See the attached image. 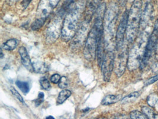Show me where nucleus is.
Returning <instances> with one entry per match:
<instances>
[{
	"label": "nucleus",
	"mask_w": 158,
	"mask_h": 119,
	"mask_svg": "<svg viewBox=\"0 0 158 119\" xmlns=\"http://www.w3.org/2000/svg\"><path fill=\"white\" fill-rule=\"evenodd\" d=\"M85 8L84 0L75 3L65 16L63 21L61 37L65 42H69L76 35L79 28V21Z\"/></svg>",
	"instance_id": "obj_1"
},
{
	"label": "nucleus",
	"mask_w": 158,
	"mask_h": 119,
	"mask_svg": "<svg viewBox=\"0 0 158 119\" xmlns=\"http://www.w3.org/2000/svg\"><path fill=\"white\" fill-rule=\"evenodd\" d=\"M142 0H135L128 14L126 30V39L127 42H134L137 37L140 26L142 16Z\"/></svg>",
	"instance_id": "obj_2"
},
{
	"label": "nucleus",
	"mask_w": 158,
	"mask_h": 119,
	"mask_svg": "<svg viewBox=\"0 0 158 119\" xmlns=\"http://www.w3.org/2000/svg\"><path fill=\"white\" fill-rule=\"evenodd\" d=\"M149 35L150 34L145 29L142 31L140 35L137 37L136 42L129 51L127 64L129 70H136L141 65Z\"/></svg>",
	"instance_id": "obj_3"
},
{
	"label": "nucleus",
	"mask_w": 158,
	"mask_h": 119,
	"mask_svg": "<svg viewBox=\"0 0 158 119\" xmlns=\"http://www.w3.org/2000/svg\"><path fill=\"white\" fill-rule=\"evenodd\" d=\"M60 0H40L36 11V19L31 25L34 31L42 28L45 21L53 10L57 6Z\"/></svg>",
	"instance_id": "obj_4"
},
{
	"label": "nucleus",
	"mask_w": 158,
	"mask_h": 119,
	"mask_svg": "<svg viewBox=\"0 0 158 119\" xmlns=\"http://www.w3.org/2000/svg\"><path fill=\"white\" fill-rule=\"evenodd\" d=\"M129 51L127 46L124 44L122 47L116 49V53L114 56V70L116 76L118 77L122 76L125 72L128 64Z\"/></svg>",
	"instance_id": "obj_5"
},
{
	"label": "nucleus",
	"mask_w": 158,
	"mask_h": 119,
	"mask_svg": "<svg viewBox=\"0 0 158 119\" xmlns=\"http://www.w3.org/2000/svg\"><path fill=\"white\" fill-rule=\"evenodd\" d=\"M98 35V31L94 26L87 35L84 50V55L88 61H93L97 57Z\"/></svg>",
	"instance_id": "obj_6"
},
{
	"label": "nucleus",
	"mask_w": 158,
	"mask_h": 119,
	"mask_svg": "<svg viewBox=\"0 0 158 119\" xmlns=\"http://www.w3.org/2000/svg\"><path fill=\"white\" fill-rule=\"evenodd\" d=\"M158 42V19L156 22L153 30L152 32L146 46L143 57L141 63L140 67L143 69L145 67L151 59L153 53L156 51Z\"/></svg>",
	"instance_id": "obj_7"
},
{
	"label": "nucleus",
	"mask_w": 158,
	"mask_h": 119,
	"mask_svg": "<svg viewBox=\"0 0 158 119\" xmlns=\"http://www.w3.org/2000/svg\"><path fill=\"white\" fill-rule=\"evenodd\" d=\"M62 13V12H61ZM59 13L50 22L46 32V38L48 42H54L61 35L62 28V13Z\"/></svg>",
	"instance_id": "obj_8"
},
{
	"label": "nucleus",
	"mask_w": 158,
	"mask_h": 119,
	"mask_svg": "<svg viewBox=\"0 0 158 119\" xmlns=\"http://www.w3.org/2000/svg\"><path fill=\"white\" fill-rule=\"evenodd\" d=\"M114 56L115 53L113 50L110 49H106L101 67L104 80L106 82L109 81L113 70H114Z\"/></svg>",
	"instance_id": "obj_9"
},
{
	"label": "nucleus",
	"mask_w": 158,
	"mask_h": 119,
	"mask_svg": "<svg viewBox=\"0 0 158 119\" xmlns=\"http://www.w3.org/2000/svg\"><path fill=\"white\" fill-rule=\"evenodd\" d=\"M128 14L127 11L123 15L122 18L119 24V26L117 28L116 36H115V49L122 47L125 44L124 42V35L126 34L127 20H128Z\"/></svg>",
	"instance_id": "obj_10"
},
{
	"label": "nucleus",
	"mask_w": 158,
	"mask_h": 119,
	"mask_svg": "<svg viewBox=\"0 0 158 119\" xmlns=\"http://www.w3.org/2000/svg\"><path fill=\"white\" fill-rule=\"evenodd\" d=\"M101 1L102 0H88L85 9V21L86 22L89 23L91 21L93 17L94 14L96 13L97 9L100 7Z\"/></svg>",
	"instance_id": "obj_11"
},
{
	"label": "nucleus",
	"mask_w": 158,
	"mask_h": 119,
	"mask_svg": "<svg viewBox=\"0 0 158 119\" xmlns=\"http://www.w3.org/2000/svg\"><path fill=\"white\" fill-rule=\"evenodd\" d=\"M153 13V7L151 3H148L144 7V10L142 13L141 21L140 27L142 28V31L148 27V25L151 20Z\"/></svg>",
	"instance_id": "obj_12"
},
{
	"label": "nucleus",
	"mask_w": 158,
	"mask_h": 119,
	"mask_svg": "<svg viewBox=\"0 0 158 119\" xmlns=\"http://www.w3.org/2000/svg\"><path fill=\"white\" fill-rule=\"evenodd\" d=\"M19 53L22 58L23 65L26 67L27 70H29V71L30 72L34 71L33 63L30 60L27 49L23 46L20 47L19 50Z\"/></svg>",
	"instance_id": "obj_13"
},
{
	"label": "nucleus",
	"mask_w": 158,
	"mask_h": 119,
	"mask_svg": "<svg viewBox=\"0 0 158 119\" xmlns=\"http://www.w3.org/2000/svg\"><path fill=\"white\" fill-rule=\"evenodd\" d=\"M122 98V95H107L101 101V105H113L118 102Z\"/></svg>",
	"instance_id": "obj_14"
},
{
	"label": "nucleus",
	"mask_w": 158,
	"mask_h": 119,
	"mask_svg": "<svg viewBox=\"0 0 158 119\" xmlns=\"http://www.w3.org/2000/svg\"><path fill=\"white\" fill-rule=\"evenodd\" d=\"M71 91L69 90L64 89L63 90H62L59 93L58 96V99L56 101L57 105H59L64 103L65 101L71 96Z\"/></svg>",
	"instance_id": "obj_15"
},
{
	"label": "nucleus",
	"mask_w": 158,
	"mask_h": 119,
	"mask_svg": "<svg viewBox=\"0 0 158 119\" xmlns=\"http://www.w3.org/2000/svg\"><path fill=\"white\" fill-rule=\"evenodd\" d=\"M140 97V93L137 91H135L130 93L127 96H125L122 100L123 104H128L135 101Z\"/></svg>",
	"instance_id": "obj_16"
},
{
	"label": "nucleus",
	"mask_w": 158,
	"mask_h": 119,
	"mask_svg": "<svg viewBox=\"0 0 158 119\" xmlns=\"http://www.w3.org/2000/svg\"><path fill=\"white\" fill-rule=\"evenodd\" d=\"M34 71L38 73H44L48 70V67L45 63L37 61L33 63Z\"/></svg>",
	"instance_id": "obj_17"
},
{
	"label": "nucleus",
	"mask_w": 158,
	"mask_h": 119,
	"mask_svg": "<svg viewBox=\"0 0 158 119\" xmlns=\"http://www.w3.org/2000/svg\"><path fill=\"white\" fill-rule=\"evenodd\" d=\"M18 43V40L16 39H10L3 44L2 49L6 51H12L17 47Z\"/></svg>",
	"instance_id": "obj_18"
},
{
	"label": "nucleus",
	"mask_w": 158,
	"mask_h": 119,
	"mask_svg": "<svg viewBox=\"0 0 158 119\" xmlns=\"http://www.w3.org/2000/svg\"><path fill=\"white\" fill-rule=\"evenodd\" d=\"M142 111L149 119H158V114L149 107H143Z\"/></svg>",
	"instance_id": "obj_19"
},
{
	"label": "nucleus",
	"mask_w": 158,
	"mask_h": 119,
	"mask_svg": "<svg viewBox=\"0 0 158 119\" xmlns=\"http://www.w3.org/2000/svg\"><path fill=\"white\" fill-rule=\"evenodd\" d=\"M15 84L24 94H26L30 91V85L28 82L18 80L15 82Z\"/></svg>",
	"instance_id": "obj_20"
},
{
	"label": "nucleus",
	"mask_w": 158,
	"mask_h": 119,
	"mask_svg": "<svg viewBox=\"0 0 158 119\" xmlns=\"http://www.w3.org/2000/svg\"><path fill=\"white\" fill-rule=\"evenodd\" d=\"M130 117L131 119H149L143 113L135 110L130 113Z\"/></svg>",
	"instance_id": "obj_21"
},
{
	"label": "nucleus",
	"mask_w": 158,
	"mask_h": 119,
	"mask_svg": "<svg viewBox=\"0 0 158 119\" xmlns=\"http://www.w3.org/2000/svg\"><path fill=\"white\" fill-rule=\"evenodd\" d=\"M158 101V94L155 93H152L150 94L147 99L148 104L150 105L151 107H153L156 104Z\"/></svg>",
	"instance_id": "obj_22"
},
{
	"label": "nucleus",
	"mask_w": 158,
	"mask_h": 119,
	"mask_svg": "<svg viewBox=\"0 0 158 119\" xmlns=\"http://www.w3.org/2000/svg\"><path fill=\"white\" fill-rule=\"evenodd\" d=\"M40 84L41 85L42 87L45 90H49L51 88L50 81L46 77H42L40 79Z\"/></svg>",
	"instance_id": "obj_23"
},
{
	"label": "nucleus",
	"mask_w": 158,
	"mask_h": 119,
	"mask_svg": "<svg viewBox=\"0 0 158 119\" xmlns=\"http://www.w3.org/2000/svg\"><path fill=\"white\" fill-rule=\"evenodd\" d=\"M10 91L12 93V94L15 96V97L16 98H17L20 102L22 103H24V101L23 100V98L22 97V96L19 94V93L17 91V90L14 88L13 87H10Z\"/></svg>",
	"instance_id": "obj_24"
},
{
	"label": "nucleus",
	"mask_w": 158,
	"mask_h": 119,
	"mask_svg": "<svg viewBox=\"0 0 158 119\" xmlns=\"http://www.w3.org/2000/svg\"><path fill=\"white\" fill-rule=\"evenodd\" d=\"M58 85L62 89H66L68 85V82L67 78L65 77H61V79H60V81L58 84Z\"/></svg>",
	"instance_id": "obj_25"
},
{
	"label": "nucleus",
	"mask_w": 158,
	"mask_h": 119,
	"mask_svg": "<svg viewBox=\"0 0 158 119\" xmlns=\"http://www.w3.org/2000/svg\"><path fill=\"white\" fill-rule=\"evenodd\" d=\"M44 94L42 92H40L38 94V97L36 98L35 101V103L36 107H38L39 105H40L42 103H43V100H44Z\"/></svg>",
	"instance_id": "obj_26"
},
{
	"label": "nucleus",
	"mask_w": 158,
	"mask_h": 119,
	"mask_svg": "<svg viewBox=\"0 0 158 119\" xmlns=\"http://www.w3.org/2000/svg\"><path fill=\"white\" fill-rule=\"evenodd\" d=\"M61 79V76L58 74H54L50 77V81L53 84H59Z\"/></svg>",
	"instance_id": "obj_27"
},
{
	"label": "nucleus",
	"mask_w": 158,
	"mask_h": 119,
	"mask_svg": "<svg viewBox=\"0 0 158 119\" xmlns=\"http://www.w3.org/2000/svg\"><path fill=\"white\" fill-rule=\"evenodd\" d=\"M157 80H158V74L153 76V77H151L149 80H147V81L145 82V85H149L151 84L154 83L155 82H156Z\"/></svg>",
	"instance_id": "obj_28"
},
{
	"label": "nucleus",
	"mask_w": 158,
	"mask_h": 119,
	"mask_svg": "<svg viewBox=\"0 0 158 119\" xmlns=\"http://www.w3.org/2000/svg\"><path fill=\"white\" fill-rule=\"evenodd\" d=\"M74 1L75 0H66L64 2V8L66 9V8H68L74 2Z\"/></svg>",
	"instance_id": "obj_29"
},
{
	"label": "nucleus",
	"mask_w": 158,
	"mask_h": 119,
	"mask_svg": "<svg viewBox=\"0 0 158 119\" xmlns=\"http://www.w3.org/2000/svg\"><path fill=\"white\" fill-rule=\"evenodd\" d=\"M31 1L32 0H23L22 2V6L24 8H26Z\"/></svg>",
	"instance_id": "obj_30"
},
{
	"label": "nucleus",
	"mask_w": 158,
	"mask_h": 119,
	"mask_svg": "<svg viewBox=\"0 0 158 119\" xmlns=\"http://www.w3.org/2000/svg\"><path fill=\"white\" fill-rule=\"evenodd\" d=\"M9 4H14L15 2H17L18 0H7Z\"/></svg>",
	"instance_id": "obj_31"
},
{
	"label": "nucleus",
	"mask_w": 158,
	"mask_h": 119,
	"mask_svg": "<svg viewBox=\"0 0 158 119\" xmlns=\"http://www.w3.org/2000/svg\"><path fill=\"white\" fill-rule=\"evenodd\" d=\"M155 52H156V59H157V60L158 61V43Z\"/></svg>",
	"instance_id": "obj_32"
},
{
	"label": "nucleus",
	"mask_w": 158,
	"mask_h": 119,
	"mask_svg": "<svg viewBox=\"0 0 158 119\" xmlns=\"http://www.w3.org/2000/svg\"><path fill=\"white\" fill-rule=\"evenodd\" d=\"M114 119H125L123 116H115L114 117Z\"/></svg>",
	"instance_id": "obj_33"
},
{
	"label": "nucleus",
	"mask_w": 158,
	"mask_h": 119,
	"mask_svg": "<svg viewBox=\"0 0 158 119\" xmlns=\"http://www.w3.org/2000/svg\"><path fill=\"white\" fill-rule=\"evenodd\" d=\"M46 119H55L53 116H48V117H46Z\"/></svg>",
	"instance_id": "obj_34"
},
{
	"label": "nucleus",
	"mask_w": 158,
	"mask_h": 119,
	"mask_svg": "<svg viewBox=\"0 0 158 119\" xmlns=\"http://www.w3.org/2000/svg\"><path fill=\"white\" fill-rule=\"evenodd\" d=\"M120 3H121V4H123V3H124L125 2H126V0H117Z\"/></svg>",
	"instance_id": "obj_35"
},
{
	"label": "nucleus",
	"mask_w": 158,
	"mask_h": 119,
	"mask_svg": "<svg viewBox=\"0 0 158 119\" xmlns=\"http://www.w3.org/2000/svg\"><path fill=\"white\" fill-rule=\"evenodd\" d=\"M3 53H2V50L1 51V58H2V57H3Z\"/></svg>",
	"instance_id": "obj_36"
},
{
	"label": "nucleus",
	"mask_w": 158,
	"mask_h": 119,
	"mask_svg": "<svg viewBox=\"0 0 158 119\" xmlns=\"http://www.w3.org/2000/svg\"><path fill=\"white\" fill-rule=\"evenodd\" d=\"M98 119H106V118H105V117H100V118H99Z\"/></svg>",
	"instance_id": "obj_37"
}]
</instances>
